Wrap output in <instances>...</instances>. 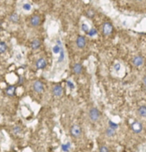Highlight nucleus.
Here are the masks:
<instances>
[{
	"label": "nucleus",
	"mask_w": 146,
	"mask_h": 152,
	"mask_svg": "<svg viewBox=\"0 0 146 152\" xmlns=\"http://www.w3.org/2000/svg\"><path fill=\"white\" fill-rule=\"evenodd\" d=\"M100 111L99 110L95 108V107H93L91 108L90 110H89V119H91V121H94V122H96L100 118Z\"/></svg>",
	"instance_id": "obj_1"
},
{
	"label": "nucleus",
	"mask_w": 146,
	"mask_h": 152,
	"mask_svg": "<svg viewBox=\"0 0 146 152\" xmlns=\"http://www.w3.org/2000/svg\"><path fill=\"white\" fill-rule=\"evenodd\" d=\"M70 132L72 136L75 137V138H78L82 133V130L81 128L80 127V126L77 125V124H74L71 126V129H70Z\"/></svg>",
	"instance_id": "obj_2"
},
{
	"label": "nucleus",
	"mask_w": 146,
	"mask_h": 152,
	"mask_svg": "<svg viewBox=\"0 0 146 152\" xmlns=\"http://www.w3.org/2000/svg\"><path fill=\"white\" fill-rule=\"evenodd\" d=\"M130 128L135 134H140L143 130V125L141 122L136 121L131 124Z\"/></svg>",
	"instance_id": "obj_3"
},
{
	"label": "nucleus",
	"mask_w": 146,
	"mask_h": 152,
	"mask_svg": "<svg viewBox=\"0 0 146 152\" xmlns=\"http://www.w3.org/2000/svg\"><path fill=\"white\" fill-rule=\"evenodd\" d=\"M33 89L35 92L40 94L42 93L44 91V84L42 81L37 80L36 81L34 82L33 84Z\"/></svg>",
	"instance_id": "obj_4"
},
{
	"label": "nucleus",
	"mask_w": 146,
	"mask_h": 152,
	"mask_svg": "<svg viewBox=\"0 0 146 152\" xmlns=\"http://www.w3.org/2000/svg\"><path fill=\"white\" fill-rule=\"evenodd\" d=\"M113 32V26L110 22H105L103 25V33L105 36L110 35Z\"/></svg>",
	"instance_id": "obj_5"
},
{
	"label": "nucleus",
	"mask_w": 146,
	"mask_h": 152,
	"mask_svg": "<svg viewBox=\"0 0 146 152\" xmlns=\"http://www.w3.org/2000/svg\"><path fill=\"white\" fill-rule=\"evenodd\" d=\"M52 93L54 96L60 97L63 94V88L61 85L56 84L52 89Z\"/></svg>",
	"instance_id": "obj_6"
},
{
	"label": "nucleus",
	"mask_w": 146,
	"mask_h": 152,
	"mask_svg": "<svg viewBox=\"0 0 146 152\" xmlns=\"http://www.w3.org/2000/svg\"><path fill=\"white\" fill-rule=\"evenodd\" d=\"M47 65V60L44 58H39L36 62V67L37 69H44Z\"/></svg>",
	"instance_id": "obj_7"
},
{
	"label": "nucleus",
	"mask_w": 146,
	"mask_h": 152,
	"mask_svg": "<svg viewBox=\"0 0 146 152\" xmlns=\"http://www.w3.org/2000/svg\"><path fill=\"white\" fill-rule=\"evenodd\" d=\"M15 92H16V87L14 85L8 86L5 89V94L8 97H14L15 95Z\"/></svg>",
	"instance_id": "obj_8"
},
{
	"label": "nucleus",
	"mask_w": 146,
	"mask_h": 152,
	"mask_svg": "<svg viewBox=\"0 0 146 152\" xmlns=\"http://www.w3.org/2000/svg\"><path fill=\"white\" fill-rule=\"evenodd\" d=\"M86 39L83 36H78L76 39V45L78 48L83 49L86 46Z\"/></svg>",
	"instance_id": "obj_9"
},
{
	"label": "nucleus",
	"mask_w": 146,
	"mask_h": 152,
	"mask_svg": "<svg viewBox=\"0 0 146 152\" xmlns=\"http://www.w3.org/2000/svg\"><path fill=\"white\" fill-rule=\"evenodd\" d=\"M144 60L143 58L141 56H137L136 57L133 58V64L136 66H141L143 64Z\"/></svg>",
	"instance_id": "obj_10"
},
{
	"label": "nucleus",
	"mask_w": 146,
	"mask_h": 152,
	"mask_svg": "<svg viewBox=\"0 0 146 152\" xmlns=\"http://www.w3.org/2000/svg\"><path fill=\"white\" fill-rule=\"evenodd\" d=\"M40 21H41L40 17L38 15H35V16H32L31 18V19H30V24H31V26H33V27H37V26L39 25Z\"/></svg>",
	"instance_id": "obj_11"
},
{
	"label": "nucleus",
	"mask_w": 146,
	"mask_h": 152,
	"mask_svg": "<svg viewBox=\"0 0 146 152\" xmlns=\"http://www.w3.org/2000/svg\"><path fill=\"white\" fill-rule=\"evenodd\" d=\"M73 71L76 74H81L82 71H83V66L81 64L79 63H76L73 65Z\"/></svg>",
	"instance_id": "obj_12"
},
{
	"label": "nucleus",
	"mask_w": 146,
	"mask_h": 152,
	"mask_svg": "<svg viewBox=\"0 0 146 152\" xmlns=\"http://www.w3.org/2000/svg\"><path fill=\"white\" fill-rule=\"evenodd\" d=\"M40 46H41V42L39 39H34L31 43V47L34 50L38 49L40 47Z\"/></svg>",
	"instance_id": "obj_13"
},
{
	"label": "nucleus",
	"mask_w": 146,
	"mask_h": 152,
	"mask_svg": "<svg viewBox=\"0 0 146 152\" xmlns=\"http://www.w3.org/2000/svg\"><path fill=\"white\" fill-rule=\"evenodd\" d=\"M138 114L142 117H146V106H141L138 109Z\"/></svg>",
	"instance_id": "obj_14"
},
{
	"label": "nucleus",
	"mask_w": 146,
	"mask_h": 152,
	"mask_svg": "<svg viewBox=\"0 0 146 152\" xmlns=\"http://www.w3.org/2000/svg\"><path fill=\"white\" fill-rule=\"evenodd\" d=\"M105 134L108 137H113L115 134V129L109 127L105 130Z\"/></svg>",
	"instance_id": "obj_15"
},
{
	"label": "nucleus",
	"mask_w": 146,
	"mask_h": 152,
	"mask_svg": "<svg viewBox=\"0 0 146 152\" xmlns=\"http://www.w3.org/2000/svg\"><path fill=\"white\" fill-rule=\"evenodd\" d=\"M19 15L17 14H16V13H14V14H11L10 16H9V20L11 22H14V23H16L19 21Z\"/></svg>",
	"instance_id": "obj_16"
},
{
	"label": "nucleus",
	"mask_w": 146,
	"mask_h": 152,
	"mask_svg": "<svg viewBox=\"0 0 146 152\" xmlns=\"http://www.w3.org/2000/svg\"><path fill=\"white\" fill-rule=\"evenodd\" d=\"M12 132L14 135H19L21 132V128L19 126H15L12 129Z\"/></svg>",
	"instance_id": "obj_17"
},
{
	"label": "nucleus",
	"mask_w": 146,
	"mask_h": 152,
	"mask_svg": "<svg viewBox=\"0 0 146 152\" xmlns=\"http://www.w3.org/2000/svg\"><path fill=\"white\" fill-rule=\"evenodd\" d=\"M6 49H7L6 44L4 42L1 41L0 42V53L1 54H4L6 51Z\"/></svg>",
	"instance_id": "obj_18"
},
{
	"label": "nucleus",
	"mask_w": 146,
	"mask_h": 152,
	"mask_svg": "<svg viewBox=\"0 0 146 152\" xmlns=\"http://www.w3.org/2000/svg\"><path fill=\"white\" fill-rule=\"evenodd\" d=\"M70 148H71V143L70 142H67V143L61 145V149L63 152H68Z\"/></svg>",
	"instance_id": "obj_19"
},
{
	"label": "nucleus",
	"mask_w": 146,
	"mask_h": 152,
	"mask_svg": "<svg viewBox=\"0 0 146 152\" xmlns=\"http://www.w3.org/2000/svg\"><path fill=\"white\" fill-rule=\"evenodd\" d=\"M64 58H65V54H64L63 49L62 47L61 48V52H60V56H59V57L58 59V63H61L64 60Z\"/></svg>",
	"instance_id": "obj_20"
},
{
	"label": "nucleus",
	"mask_w": 146,
	"mask_h": 152,
	"mask_svg": "<svg viewBox=\"0 0 146 152\" xmlns=\"http://www.w3.org/2000/svg\"><path fill=\"white\" fill-rule=\"evenodd\" d=\"M61 48H62V46H59L58 44H56L53 47L52 50H53V52L54 54H60Z\"/></svg>",
	"instance_id": "obj_21"
},
{
	"label": "nucleus",
	"mask_w": 146,
	"mask_h": 152,
	"mask_svg": "<svg viewBox=\"0 0 146 152\" xmlns=\"http://www.w3.org/2000/svg\"><path fill=\"white\" fill-rule=\"evenodd\" d=\"M108 124H109V127H110V128H112L113 129H115L116 130L118 128V125L116 123L112 121L111 120H109L108 121Z\"/></svg>",
	"instance_id": "obj_22"
},
{
	"label": "nucleus",
	"mask_w": 146,
	"mask_h": 152,
	"mask_svg": "<svg viewBox=\"0 0 146 152\" xmlns=\"http://www.w3.org/2000/svg\"><path fill=\"white\" fill-rule=\"evenodd\" d=\"M88 34H89V36H90V37H94L95 35L97 34V31H96V29L92 28L91 29L89 30V32H88Z\"/></svg>",
	"instance_id": "obj_23"
},
{
	"label": "nucleus",
	"mask_w": 146,
	"mask_h": 152,
	"mask_svg": "<svg viewBox=\"0 0 146 152\" xmlns=\"http://www.w3.org/2000/svg\"><path fill=\"white\" fill-rule=\"evenodd\" d=\"M81 29L84 32H86V33H88L89 32V26L86 24H83L82 25H81Z\"/></svg>",
	"instance_id": "obj_24"
},
{
	"label": "nucleus",
	"mask_w": 146,
	"mask_h": 152,
	"mask_svg": "<svg viewBox=\"0 0 146 152\" xmlns=\"http://www.w3.org/2000/svg\"><path fill=\"white\" fill-rule=\"evenodd\" d=\"M22 8L25 10V11H30L31 9V6L30 4H28V3H26L23 5Z\"/></svg>",
	"instance_id": "obj_25"
},
{
	"label": "nucleus",
	"mask_w": 146,
	"mask_h": 152,
	"mask_svg": "<svg viewBox=\"0 0 146 152\" xmlns=\"http://www.w3.org/2000/svg\"><path fill=\"white\" fill-rule=\"evenodd\" d=\"M120 67H121V66H120V64L119 63H116V64H115L114 66H113L114 70H115V71H117V72H118V71L120 70Z\"/></svg>",
	"instance_id": "obj_26"
},
{
	"label": "nucleus",
	"mask_w": 146,
	"mask_h": 152,
	"mask_svg": "<svg viewBox=\"0 0 146 152\" xmlns=\"http://www.w3.org/2000/svg\"><path fill=\"white\" fill-rule=\"evenodd\" d=\"M67 86H68V87L71 89V90H72V89H73L74 88H75V86H74V84L73 83V82H71V81H67Z\"/></svg>",
	"instance_id": "obj_27"
},
{
	"label": "nucleus",
	"mask_w": 146,
	"mask_h": 152,
	"mask_svg": "<svg viewBox=\"0 0 146 152\" xmlns=\"http://www.w3.org/2000/svg\"><path fill=\"white\" fill-rule=\"evenodd\" d=\"M108 151H109V149L105 146H102L99 149V152H108Z\"/></svg>",
	"instance_id": "obj_28"
},
{
	"label": "nucleus",
	"mask_w": 146,
	"mask_h": 152,
	"mask_svg": "<svg viewBox=\"0 0 146 152\" xmlns=\"http://www.w3.org/2000/svg\"><path fill=\"white\" fill-rule=\"evenodd\" d=\"M86 14H87L88 17H89V18L93 17V16H94V12H93L92 11H87V13H86Z\"/></svg>",
	"instance_id": "obj_29"
},
{
	"label": "nucleus",
	"mask_w": 146,
	"mask_h": 152,
	"mask_svg": "<svg viewBox=\"0 0 146 152\" xmlns=\"http://www.w3.org/2000/svg\"><path fill=\"white\" fill-rule=\"evenodd\" d=\"M24 78L23 76H19V81H18V84L21 85V84H22L24 83Z\"/></svg>",
	"instance_id": "obj_30"
},
{
	"label": "nucleus",
	"mask_w": 146,
	"mask_h": 152,
	"mask_svg": "<svg viewBox=\"0 0 146 152\" xmlns=\"http://www.w3.org/2000/svg\"><path fill=\"white\" fill-rule=\"evenodd\" d=\"M56 44H58L59 46H62L61 42L60 40H57V42H56Z\"/></svg>",
	"instance_id": "obj_31"
},
{
	"label": "nucleus",
	"mask_w": 146,
	"mask_h": 152,
	"mask_svg": "<svg viewBox=\"0 0 146 152\" xmlns=\"http://www.w3.org/2000/svg\"><path fill=\"white\" fill-rule=\"evenodd\" d=\"M143 83H144V84L146 86V76H144V78H143Z\"/></svg>",
	"instance_id": "obj_32"
},
{
	"label": "nucleus",
	"mask_w": 146,
	"mask_h": 152,
	"mask_svg": "<svg viewBox=\"0 0 146 152\" xmlns=\"http://www.w3.org/2000/svg\"><path fill=\"white\" fill-rule=\"evenodd\" d=\"M136 1H141L142 0H136Z\"/></svg>",
	"instance_id": "obj_33"
}]
</instances>
